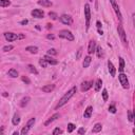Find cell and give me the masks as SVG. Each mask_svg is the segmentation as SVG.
I'll return each mask as SVG.
<instances>
[{"mask_svg": "<svg viewBox=\"0 0 135 135\" xmlns=\"http://www.w3.org/2000/svg\"><path fill=\"white\" fill-rule=\"evenodd\" d=\"M92 112H93V108H92L91 105L87 107V109L84 110V118H90V117H91V115H92Z\"/></svg>", "mask_w": 135, "mask_h": 135, "instance_id": "obj_14", "label": "cell"}, {"mask_svg": "<svg viewBox=\"0 0 135 135\" xmlns=\"http://www.w3.org/2000/svg\"><path fill=\"white\" fill-rule=\"evenodd\" d=\"M96 25H97V28H98V29H100V28H101V23H100V21H97V22H96Z\"/></svg>", "mask_w": 135, "mask_h": 135, "instance_id": "obj_46", "label": "cell"}, {"mask_svg": "<svg viewBox=\"0 0 135 135\" xmlns=\"http://www.w3.org/2000/svg\"><path fill=\"white\" fill-rule=\"evenodd\" d=\"M54 89H55V85L54 84H46V85H44V87L41 88L42 92H44V93H51Z\"/></svg>", "mask_w": 135, "mask_h": 135, "instance_id": "obj_13", "label": "cell"}, {"mask_svg": "<svg viewBox=\"0 0 135 135\" xmlns=\"http://www.w3.org/2000/svg\"><path fill=\"white\" fill-rule=\"evenodd\" d=\"M12 122H13V125H14V126H18V125H19V122H20V116H19V114H18V113H15L14 114L13 119H12Z\"/></svg>", "mask_w": 135, "mask_h": 135, "instance_id": "obj_18", "label": "cell"}, {"mask_svg": "<svg viewBox=\"0 0 135 135\" xmlns=\"http://www.w3.org/2000/svg\"><path fill=\"white\" fill-rule=\"evenodd\" d=\"M81 53H82V48H79V50L77 52V55H76V59H79L80 56H81Z\"/></svg>", "mask_w": 135, "mask_h": 135, "instance_id": "obj_40", "label": "cell"}, {"mask_svg": "<svg viewBox=\"0 0 135 135\" xmlns=\"http://www.w3.org/2000/svg\"><path fill=\"white\" fill-rule=\"evenodd\" d=\"M59 116H60V115H59V114H58V113L54 114V115H53V116H51V117H50V118H49V119H48V120H46V122H44V126H49V125H50V123H51V122H53V121H54V120H56V119H57L58 117H59Z\"/></svg>", "mask_w": 135, "mask_h": 135, "instance_id": "obj_17", "label": "cell"}, {"mask_svg": "<svg viewBox=\"0 0 135 135\" xmlns=\"http://www.w3.org/2000/svg\"><path fill=\"white\" fill-rule=\"evenodd\" d=\"M108 69H109V72L111 74L112 77H115V74H116V69L114 67V64L112 63V61H108Z\"/></svg>", "mask_w": 135, "mask_h": 135, "instance_id": "obj_10", "label": "cell"}, {"mask_svg": "<svg viewBox=\"0 0 135 135\" xmlns=\"http://www.w3.org/2000/svg\"><path fill=\"white\" fill-rule=\"evenodd\" d=\"M13 49H14V46H3L2 51L3 52H10V51H12Z\"/></svg>", "mask_w": 135, "mask_h": 135, "instance_id": "obj_34", "label": "cell"}, {"mask_svg": "<svg viewBox=\"0 0 135 135\" xmlns=\"http://www.w3.org/2000/svg\"><path fill=\"white\" fill-rule=\"evenodd\" d=\"M110 2H111L112 8H113V10H114V12H115L116 16H117V18H118L119 22L121 23V22H122V16H121V13H120V10H119L118 4L116 3V0H110Z\"/></svg>", "mask_w": 135, "mask_h": 135, "instance_id": "obj_4", "label": "cell"}, {"mask_svg": "<svg viewBox=\"0 0 135 135\" xmlns=\"http://www.w3.org/2000/svg\"><path fill=\"white\" fill-rule=\"evenodd\" d=\"M84 17H85V29L89 30L90 26V19H91V10L89 4H84Z\"/></svg>", "mask_w": 135, "mask_h": 135, "instance_id": "obj_3", "label": "cell"}, {"mask_svg": "<svg viewBox=\"0 0 135 135\" xmlns=\"http://www.w3.org/2000/svg\"><path fill=\"white\" fill-rule=\"evenodd\" d=\"M28 22H29V21H28L26 19H23L21 22H20V24H22V25H25V24H28Z\"/></svg>", "mask_w": 135, "mask_h": 135, "instance_id": "obj_43", "label": "cell"}, {"mask_svg": "<svg viewBox=\"0 0 135 135\" xmlns=\"http://www.w3.org/2000/svg\"><path fill=\"white\" fill-rule=\"evenodd\" d=\"M84 133H85V129H84V128H80L78 130V134H84Z\"/></svg>", "mask_w": 135, "mask_h": 135, "instance_id": "obj_42", "label": "cell"}, {"mask_svg": "<svg viewBox=\"0 0 135 135\" xmlns=\"http://www.w3.org/2000/svg\"><path fill=\"white\" fill-rule=\"evenodd\" d=\"M118 79H119V81H120V84L122 85V88L123 89H129V80H128V78H127V75L126 74H123V73H120L118 75Z\"/></svg>", "mask_w": 135, "mask_h": 135, "instance_id": "obj_6", "label": "cell"}, {"mask_svg": "<svg viewBox=\"0 0 135 135\" xmlns=\"http://www.w3.org/2000/svg\"><path fill=\"white\" fill-rule=\"evenodd\" d=\"M96 53H97V56L98 57H102V49H101V46H97V48H96Z\"/></svg>", "mask_w": 135, "mask_h": 135, "instance_id": "obj_32", "label": "cell"}, {"mask_svg": "<svg viewBox=\"0 0 135 135\" xmlns=\"http://www.w3.org/2000/svg\"><path fill=\"white\" fill-rule=\"evenodd\" d=\"M98 33H99L100 35H102V34H103V32H102V31L100 30V29H98Z\"/></svg>", "mask_w": 135, "mask_h": 135, "instance_id": "obj_50", "label": "cell"}, {"mask_svg": "<svg viewBox=\"0 0 135 135\" xmlns=\"http://www.w3.org/2000/svg\"><path fill=\"white\" fill-rule=\"evenodd\" d=\"M89 1H91V2H92V1H93V0H89Z\"/></svg>", "mask_w": 135, "mask_h": 135, "instance_id": "obj_53", "label": "cell"}, {"mask_svg": "<svg viewBox=\"0 0 135 135\" xmlns=\"http://www.w3.org/2000/svg\"><path fill=\"white\" fill-rule=\"evenodd\" d=\"M25 51L30 52V53H32V54H36L38 52V48L37 46H26Z\"/></svg>", "mask_w": 135, "mask_h": 135, "instance_id": "obj_19", "label": "cell"}, {"mask_svg": "<svg viewBox=\"0 0 135 135\" xmlns=\"http://www.w3.org/2000/svg\"><path fill=\"white\" fill-rule=\"evenodd\" d=\"M28 70L31 72L32 74H35V75H37L38 74V71L36 70V68L33 66V64H28Z\"/></svg>", "mask_w": 135, "mask_h": 135, "instance_id": "obj_24", "label": "cell"}, {"mask_svg": "<svg viewBox=\"0 0 135 135\" xmlns=\"http://www.w3.org/2000/svg\"><path fill=\"white\" fill-rule=\"evenodd\" d=\"M48 54L51 56H56L57 55V51L55 49H50V50H48Z\"/></svg>", "mask_w": 135, "mask_h": 135, "instance_id": "obj_33", "label": "cell"}, {"mask_svg": "<svg viewBox=\"0 0 135 135\" xmlns=\"http://www.w3.org/2000/svg\"><path fill=\"white\" fill-rule=\"evenodd\" d=\"M39 64L42 68H46V66H48V61H46L44 58H41V59H39Z\"/></svg>", "mask_w": 135, "mask_h": 135, "instance_id": "obj_29", "label": "cell"}, {"mask_svg": "<svg viewBox=\"0 0 135 135\" xmlns=\"http://www.w3.org/2000/svg\"><path fill=\"white\" fill-rule=\"evenodd\" d=\"M19 133H18V132H14V133H13V135H18Z\"/></svg>", "mask_w": 135, "mask_h": 135, "instance_id": "obj_52", "label": "cell"}, {"mask_svg": "<svg viewBox=\"0 0 135 135\" xmlns=\"http://www.w3.org/2000/svg\"><path fill=\"white\" fill-rule=\"evenodd\" d=\"M128 119H129V121H133V115L130 111H128Z\"/></svg>", "mask_w": 135, "mask_h": 135, "instance_id": "obj_41", "label": "cell"}, {"mask_svg": "<svg viewBox=\"0 0 135 135\" xmlns=\"http://www.w3.org/2000/svg\"><path fill=\"white\" fill-rule=\"evenodd\" d=\"M49 16H50L53 20H56V19H57V17H58L57 14H56L55 12H50V13H49Z\"/></svg>", "mask_w": 135, "mask_h": 135, "instance_id": "obj_36", "label": "cell"}, {"mask_svg": "<svg viewBox=\"0 0 135 135\" xmlns=\"http://www.w3.org/2000/svg\"><path fill=\"white\" fill-rule=\"evenodd\" d=\"M54 38H55V37H54V35H52V34H49V35H48V39H52V40H53Z\"/></svg>", "mask_w": 135, "mask_h": 135, "instance_id": "obj_44", "label": "cell"}, {"mask_svg": "<svg viewBox=\"0 0 135 135\" xmlns=\"http://www.w3.org/2000/svg\"><path fill=\"white\" fill-rule=\"evenodd\" d=\"M59 37L69 40V41H73V40H74L73 34L70 32V31H68V30H61V31H60V32H59Z\"/></svg>", "mask_w": 135, "mask_h": 135, "instance_id": "obj_5", "label": "cell"}, {"mask_svg": "<svg viewBox=\"0 0 135 135\" xmlns=\"http://www.w3.org/2000/svg\"><path fill=\"white\" fill-rule=\"evenodd\" d=\"M118 70L120 72H122L123 70H125V60H123V58H119V68Z\"/></svg>", "mask_w": 135, "mask_h": 135, "instance_id": "obj_25", "label": "cell"}, {"mask_svg": "<svg viewBox=\"0 0 135 135\" xmlns=\"http://www.w3.org/2000/svg\"><path fill=\"white\" fill-rule=\"evenodd\" d=\"M60 21L62 22L63 24H67V25H71L72 23H73V19H72V17L70 16V15H67V14H63L60 16Z\"/></svg>", "mask_w": 135, "mask_h": 135, "instance_id": "obj_7", "label": "cell"}, {"mask_svg": "<svg viewBox=\"0 0 135 135\" xmlns=\"http://www.w3.org/2000/svg\"><path fill=\"white\" fill-rule=\"evenodd\" d=\"M96 50V43L94 40H91L89 42V48H88V53L89 54H93Z\"/></svg>", "mask_w": 135, "mask_h": 135, "instance_id": "obj_11", "label": "cell"}, {"mask_svg": "<svg viewBox=\"0 0 135 135\" xmlns=\"http://www.w3.org/2000/svg\"><path fill=\"white\" fill-rule=\"evenodd\" d=\"M21 79H22V81L25 82L26 84H31V80L29 79V78L26 77V76H21Z\"/></svg>", "mask_w": 135, "mask_h": 135, "instance_id": "obj_37", "label": "cell"}, {"mask_svg": "<svg viewBox=\"0 0 135 135\" xmlns=\"http://www.w3.org/2000/svg\"><path fill=\"white\" fill-rule=\"evenodd\" d=\"M109 112H111V113H116V107L114 105H110L109 107Z\"/></svg>", "mask_w": 135, "mask_h": 135, "instance_id": "obj_38", "label": "cell"}, {"mask_svg": "<svg viewBox=\"0 0 135 135\" xmlns=\"http://www.w3.org/2000/svg\"><path fill=\"white\" fill-rule=\"evenodd\" d=\"M23 38H24L23 34H19V35H18V39H23Z\"/></svg>", "mask_w": 135, "mask_h": 135, "instance_id": "obj_45", "label": "cell"}, {"mask_svg": "<svg viewBox=\"0 0 135 135\" xmlns=\"http://www.w3.org/2000/svg\"><path fill=\"white\" fill-rule=\"evenodd\" d=\"M132 18H133V23H134V26H135V14L132 15Z\"/></svg>", "mask_w": 135, "mask_h": 135, "instance_id": "obj_48", "label": "cell"}, {"mask_svg": "<svg viewBox=\"0 0 135 135\" xmlns=\"http://www.w3.org/2000/svg\"><path fill=\"white\" fill-rule=\"evenodd\" d=\"M61 133H62V130L59 129V128H56V129H54V131H53V134H54V135H56V134H61Z\"/></svg>", "mask_w": 135, "mask_h": 135, "instance_id": "obj_39", "label": "cell"}, {"mask_svg": "<svg viewBox=\"0 0 135 135\" xmlns=\"http://www.w3.org/2000/svg\"><path fill=\"white\" fill-rule=\"evenodd\" d=\"M101 129H102V126H101V123H96V125L93 127L92 133H98V132L101 131Z\"/></svg>", "mask_w": 135, "mask_h": 135, "instance_id": "obj_20", "label": "cell"}, {"mask_svg": "<svg viewBox=\"0 0 135 135\" xmlns=\"http://www.w3.org/2000/svg\"><path fill=\"white\" fill-rule=\"evenodd\" d=\"M2 95H3V96H4V97H6V96H8V93H6V92H4V93H3V94H2Z\"/></svg>", "mask_w": 135, "mask_h": 135, "instance_id": "obj_51", "label": "cell"}, {"mask_svg": "<svg viewBox=\"0 0 135 135\" xmlns=\"http://www.w3.org/2000/svg\"><path fill=\"white\" fill-rule=\"evenodd\" d=\"M8 76H11V77H13V78L18 77V72H17L15 69H11V70H8Z\"/></svg>", "mask_w": 135, "mask_h": 135, "instance_id": "obj_23", "label": "cell"}, {"mask_svg": "<svg viewBox=\"0 0 135 135\" xmlns=\"http://www.w3.org/2000/svg\"><path fill=\"white\" fill-rule=\"evenodd\" d=\"M35 121H36V119L34 118V117H33V118H31L30 120H29L28 122H26V126H28L29 128H32L33 126H34V123H35Z\"/></svg>", "mask_w": 135, "mask_h": 135, "instance_id": "obj_30", "label": "cell"}, {"mask_svg": "<svg viewBox=\"0 0 135 135\" xmlns=\"http://www.w3.org/2000/svg\"><path fill=\"white\" fill-rule=\"evenodd\" d=\"M29 101H30V97H28V96H26V97H23V98L21 99V101H20V103H19L20 107H21V108H24V107H25V105L29 103Z\"/></svg>", "mask_w": 135, "mask_h": 135, "instance_id": "obj_22", "label": "cell"}, {"mask_svg": "<svg viewBox=\"0 0 135 135\" xmlns=\"http://www.w3.org/2000/svg\"><path fill=\"white\" fill-rule=\"evenodd\" d=\"M91 57L90 56H85L84 57V62H82V67L84 68H88L90 66V63H91Z\"/></svg>", "mask_w": 135, "mask_h": 135, "instance_id": "obj_21", "label": "cell"}, {"mask_svg": "<svg viewBox=\"0 0 135 135\" xmlns=\"http://www.w3.org/2000/svg\"><path fill=\"white\" fill-rule=\"evenodd\" d=\"M38 4L39 5H42V6H46V8H50V6H52V1L51 0H39L38 1Z\"/></svg>", "mask_w": 135, "mask_h": 135, "instance_id": "obj_16", "label": "cell"}, {"mask_svg": "<svg viewBox=\"0 0 135 135\" xmlns=\"http://www.w3.org/2000/svg\"><path fill=\"white\" fill-rule=\"evenodd\" d=\"M46 25H48V26H46L48 29H52V24H51V23H48Z\"/></svg>", "mask_w": 135, "mask_h": 135, "instance_id": "obj_49", "label": "cell"}, {"mask_svg": "<svg viewBox=\"0 0 135 135\" xmlns=\"http://www.w3.org/2000/svg\"><path fill=\"white\" fill-rule=\"evenodd\" d=\"M31 14L35 18H43V16H44V13L42 12L41 10H34V11H32Z\"/></svg>", "mask_w": 135, "mask_h": 135, "instance_id": "obj_12", "label": "cell"}, {"mask_svg": "<svg viewBox=\"0 0 135 135\" xmlns=\"http://www.w3.org/2000/svg\"><path fill=\"white\" fill-rule=\"evenodd\" d=\"M101 84H102V81H101V79H97V80H96V82H95V91H96V92H98V91L100 90Z\"/></svg>", "mask_w": 135, "mask_h": 135, "instance_id": "obj_26", "label": "cell"}, {"mask_svg": "<svg viewBox=\"0 0 135 135\" xmlns=\"http://www.w3.org/2000/svg\"><path fill=\"white\" fill-rule=\"evenodd\" d=\"M10 4H11V1H8V0H0V6H1V8L8 6Z\"/></svg>", "mask_w": 135, "mask_h": 135, "instance_id": "obj_27", "label": "cell"}, {"mask_svg": "<svg viewBox=\"0 0 135 135\" xmlns=\"http://www.w3.org/2000/svg\"><path fill=\"white\" fill-rule=\"evenodd\" d=\"M76 91H77V88H76V87H73L71 90H69V91H68L67 93L61 97V99L59 100V102L57 103V105H56L55 110H58L59 108H61L62 105H66L68 101L71 99V97H73V96H74V94L76 93Z\"/></svg>", "mask_w": 135, "mask_h": 135, "instance_id": "obj_1", "label": "cell"}, {"mask_svg": "<svg viewBox=\"0 0 135 135\" xmlns=\"http://www.w3.org/2000/svg\"><path fill=\"white\" fill-rule=\"evenodd\" d=\"M75 128H76V126L74 125V123H69V125H68V132L72 133V132L75 130Z\"/></svg>", "mask_w": 135, "mask_h": 135, "instance_id": "obj_28", "label": "cell"}, {"mask_svg": "<svg viewBox=\"0 0 135 135\" xmlns=\"http://www.w3.org/2000/svg\"><path fill=\"white\" fill-rule=\"evenodd\" d=\"M30 129H31V128H29L28 126L23 127V128H22V130H21V134L22 135H26V134L29 133V131H30Z\"/></svg>", "mask_w": 135, "mask_h": 135, "instance_id": "obj_31", "label": "cell"}, {"mask_svg": "<svg viewBox=\"0 0 135 135\" xmlns=\"http://www.w3.org/2000/svg\"><path fill=\"white\" fill-rule=\"evenodd\" d=\"M101 94H102V98H103V100L107 101V100H108V91H107L105 89H103V90H102V93H101Z\"/></svg>", "mask_w": 135, "mask_h": 135, "instance_id": "obj_35", "label": "cell"}, {"mask_svg": "<svg viewBox=\"0 0 135 135\" xmlns=\"http://www.w3.org/2000/svg\"><path fill=\"white\" fill-rule=\"evenodd\" d=\"M117 31H118V34H119V37H120L121 41H122L123 46H128V40H127V34H126L125 30H123L122 25H121V23L118 24L117 26Z\"/></svg>", "mask_w": 135, "mask_h": 135, "instance_id": "obj_2", "label": "cell"}, {"mask_svg": "<svg viewBox=\"0 0 135 135\" xmlns=\"http://www.w3.org/2000/svg\"><path fill=\"white\" fill-rule=\"evenodd\" d=\"M43 58L44 59L48 61V63H50V64H52V66H55V64H57L58 62H57V60H55V59H53V58L51 57V55H46V56H43Z\"/></svg>", "mask_w": 135, "mask_h": 135, "instance_id": "obj_15", "label": "cell"}, {"mask_svg": "<svg viewBox=\"0 0 135 135\" xmlns=\"http://www.w3.org/2000/svg\"><path fill=\"white\" fill-rule=\"evenodd\" d=\"M133 122H134V125H135V110L133 111Z\"/></svg>", "mask_w": 135, "mask_h": 135, "instance_id": "obj_47", "label": "cell"}, {"mask_svg": "<svg viewBox=\"0 0 135 135\" xmlns=\"http://www.w3.org/2000/svg\"><path fill=\"white\" fill-rule=\"evenodd\" d=\"M93 85V81H84L81 84V91L82 92H87L88 90H90Z\"/></svg>", "mask_w": 135, "mask_h": 135, "instance_id": "obj_9", "label": "cell"}, {"mask_svg": "<svg viewBox=\"0 0 135 135\" xmlns=\"http://www.w3.org/2000/svg\"><path fill=\"white\" fill-rule=\"evenodd\" d=\"M4 38H5L8 41H14V40L18 39V35L15 33H12V32H6L4 33Z\"/></svg>", "mask_w": 135, "mask_h": 135, "instance_id": "obj_8", "label": "cell"}]
</instances>
